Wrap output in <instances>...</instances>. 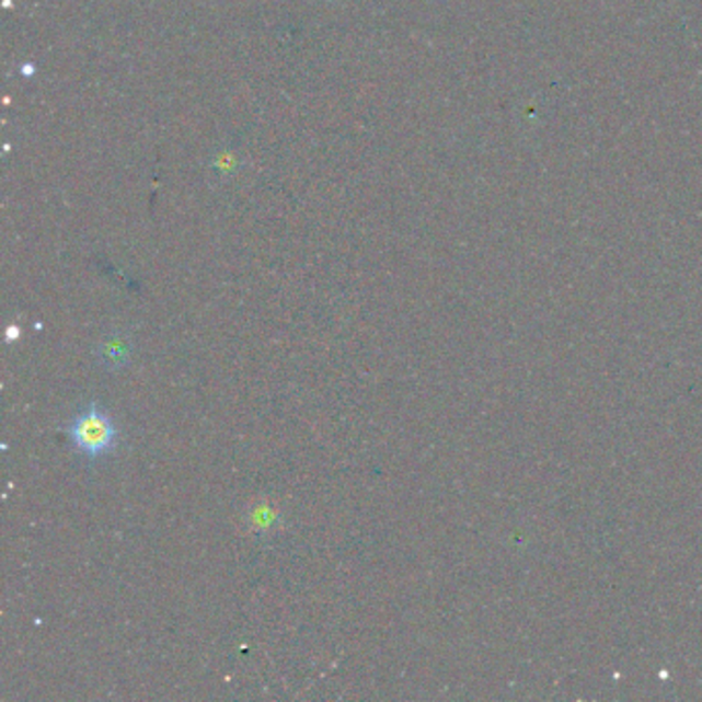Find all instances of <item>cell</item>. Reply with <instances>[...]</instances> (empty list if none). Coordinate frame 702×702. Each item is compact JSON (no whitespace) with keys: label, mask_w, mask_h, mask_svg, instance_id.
I'll return each instance as SVG.
<instances>
[{"label":"cell","mask_w":702,"mask_h":702,"mask_svg":"<svg viewBox=\"0 0 702 702\" xmlns=\"http://www.w3.org/2000/svg\"><path fill=\"white\" fill-rule=\"evenodd\" d=\"M67 435L70 444L89 462L102 460L118 447V428L97 402L85 404L77 412L67 427Z\"/></svg>","instance_id":"1"},{"label":"cell","mask_w":702,"mask_h":702,"mask_svg":"<svg viewBox=\"0 0 702 702\" xmlns=\"http://www.w3.org/2000/svg\"><path fill=\"white\" fill-rule=\"evenodd\" d=\"M100 360L107 369H120L130 360V344L120 334H112L100 344Z\"/></svg>","instance_id":"2"}]
</instances>
